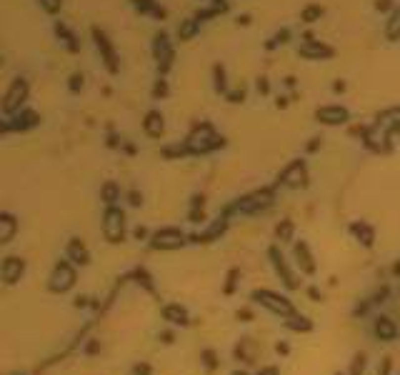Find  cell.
<instances>
[{
  "label": "cell",
  "instance_id": "1",
  "mask_svg": "<svg viewBox=\"0 0 400 375\" xmlns=\"http://www.w3.org/2000/svg\"><path fill=\"white\" fill-rule=\"evenodd\" d=\"M185 145L190 150V155H200V153H210V150H218L225 145L223 135L215 133V128L210 123H200L193 128V133L185 138Z\"/></svg>",
  "mask_w": 400,
  "mask_h": 375
},
{
  "label": "cell",
  "instance_id": "2",
  "mask_svg": "<svg viewBox=\"0 0 400 375\" xmlns=\"http://www.w3.org/2000/svg\"><path fill=\"white\" fill-rule=\"evenodd\" d=\"M103 233L110 243H123L125 240V213L115 208V205H108L105 215H103Z\"/></svg>",
  "mask_w": 400,
  "mask_h": 375
},
{
  "label": "cell",
  "instance_id": "3",
  "mask_svg": "<svg viewBox=\"0 0 400 375\" xmlns=\"http://www.w3.org/2000/svg\"><path fill=\"white\" fill-rule=\"evenodd\" d=\"M253 300H258V303L265 305L268 310L278 313L280 318H293L295 315V308H293L290 300L285 295L273 293V290H253Z\"/></svg>",
  "mask_w": 400,
  "mask_h": 375
},
{
  "label": "cell",
  "instance_id": "4",
  "mask_svg": "<svg viewBox=\"0 0 400 375\" xmlns=\"http://www.w3.org/2000/svg\"><path fill=\"white\" fill-rule=\"evenodd\" d=\"M273 205V188H263V190H255V193H250V195H245V198H240L238 203H233L228 210L233 213V210H240V213H248V215H253V213H260V210H265V208H270Z\"/></svg>",
  "mask_w": 400,
  "mask_h": 375
},
{
  "label": "cell",
  "instance_id": "5",
  "mask_svg": "<svg viewBox=\"0 0 400 375\" xmlns=\"http://www.w3.org/2000/svg\"><path fill=\"white\" fill-rule=\"evenodd\" d=\"M153 55H155V60H158V73L165 75V73L170 70V65H173V58H175L173 45H170V38H168L165 30H160V33L153 38Z\"/></svg>",
  "mask_w": 400,
  "mask_h": 375
},
{
  "label": "cell",
  "instance_id": "6",
  "mask_svg": "<svg viewBox=\"0 0 400 375\" xmlns=\"http://www.w3.org/2000/svg\"><path fill=\"white\" fill-rule=\"evenodd\" d=\"M25 100H28V80L18 78V80L10 83V88H8V93L3 98V112L5 115H13V112H18L23 108Z\"/></svg>",
  "mask_w": 400,
  "mask_h": 375
},
{
  "label": "cell",
  "instance_id": "7",
  "mask_svg": "<svg viewBox=\"0 0 400 375\" xmlns=\"http://www.w3.org/2000/svg\"><path fill=\"white\" fill-rule=\"evenodd\" d=\"M185 240H188V235L183 230H178V228H163V230L153 233L150 245L155 250H175V248L185 245Z\"/></svg>",
  "mask_w": 400,
  "mask_h": 375
},
{
  "label": "cell",
  "instance_id": "8",
  "mask_svg": "<svg viewBox=\"0 0 400 375\" xmlns=\"http://www.w3.org/2000/svg\"><path fill=\"white\" fill-rule=\"evenodd\" d=\"M278 185L285 188H305L308 185V165L305 160H293L278 178Z\"/></svg>",
  "mask_w": 400,
  "mask_h": 375
},
{
  "label": "cell",
  "instance_id": "9",
  "mask_svg": "<svg viewBox=\"0 0 400 375\" xmlns=\"http://www.w3.org/2000/svg\"><path fill=\"white\" fill-rule=\"evenodd\" d=\"M48 285H50L53 293H65V290H70L75 285V270H73V265H70L68 260H60L58 265H55Z\"/></svg>",
  "mask_w": 400,
  "mask_h": 375
},
{
  "label": "cell",
  "instance_id": "10",
  "mask_svg": "<svg viewBox=\"0 0 400 375\" xmlns=\"http://www.w3.org/2000/svg\"><path fill=\"white\" fill-rule=\"evenodd\" d=\"M93 38H95V45H98V53H100V58H103V63H105V68H108V73H118L120 70V65H118V58H115V48H113V43L108 40V35L100 30V28H93Z\"/></svg>",
  "mask_w": 400,
  "mask_h": 375
},
{
  "label": "cell",
  "instance_id": "11",
  "mask_svg": "<svg viewBox=\"0 0 400 375\" xmlns=\"http://www.w3.org/2000/svg\"><path fill=\"white\" fill-rule=\"evenodd\" d=\"M38 123H40L38 112H33V110H18V112H13V115H10L8 120H3L0 130H3V133H13V130H28V128H35Z\"/></svg>",
  "mask_w": 400,
  "mask_h": 375
},
{
  "label": "cell",
  "instance_id": "12",
  "mask_svg": "<svg viewBox=\"0 0 400 375\" xmlns=\"http://www.w3.org/2000/svg\"><path fill=\"white\" fill-rule=\"evenodd\" d=\"M298 55H300V58H308V60H325V58H333L335 50H333L330 45H323V43L313 40V35L308 33V35L303 38V45L298 48Z\"/></svg>",
  "mask_w": 400,
  "mask_h": 375
},
{
  "label": "cell",
  "instance_id": "13",
  "mask_svg": "<svg viewBox=\"0 0 400 375\" xmlns=\"http://www.w3.org/2000/svg\"><path fill=\"white\" fill-rule=\"evenodd\" d=\"M315 118L325 125H343V123L350 120V112L343 105H323V108L315 110Z\"/></svg>",
  "mask_w": 400,
  "mask_h": 375
},
{
  "label": "cell",
  "instance_id": "14",
  "mask_svg": "<svg viewBox=\"0 0 400 375\" xmlns=\"http://www.w3.org/2000/svg\"><path fill=\"white\" fill-rule=\"evenodd\" d=\"M268 255H270V260H273V268H275V273L280 275V280H283L290 290L293 288H298V280H295V275H293V270L288 268V262H285V258H283V253H280L275 245L268 250Z\"/></svg>",
  "mask_w": 400,
  "mask_h": 375
},
{
  "label": "cell",
  "instance_id": "15",
  "mask_svg": "<svg viewBox=\"0 0 400 375\" xmlns=\"http://www.w3.org/2000/svg\"><path fill=\"white\" fill-rule=\"evenodd\" d=\"M23 270H25V262H23L20 258L10 255V258H5V260H3V268H0V275H3V280H5L8 285H13V283H18V280H20Z\"/></svg>",
  "mask_w": 400,
  "mask_h": 375
},
{
  "label": "cell",
  "instance_id": "16",
  "mask_svg": "<svg viewBox=\"0 0 400 375\" xmlns=\"http://www.w3.org/2000/svg\"><path fill=\"white\" fill-rule=\"evenodd\" d=\"M143 130H145L150 138H160V135H163V130H165L163 112H160V110H150L148 115H145V120H143Z\"/></svg>",
  "mask_w": 400,
  "mask_h": 375
},
{
  "label": "cell",
  "instance_id": "17",
  "mask_svg": "<svg viewBox=\"0 0 400 375\" xmlns=\"http://www.w3.org/2000/svg\"><path fill=\"white\" fill-rule=\"evenodd\" d=\"M295 258H298V265H300V270L305 273V275H315V260H313V255H310V248H308V243H295Z\"/></svg>",
  "mask_w": 400,
  "mask_h": 375
},
{
  "label": "cell",
  "instance_id": "18",
  "mask_svg": "<svg viewBox=\"0 0 400 375\" xmlns=\"http://www.w3.org/2000/svg\"><path fill=\"white\" fill-rule=\"evenodd\" d=\"M133 8L140 15H153L155 20H165V15H168V10L163 5H158L155 0H133Z\"/></svg>",
  "mask_w": 400,
  "mask_h": 375
},
{
  "label": "cell",
  "instance_id": "19",
  "mask_svg": "<svg viewBox=\"0 0 400 375\" xmlns=\"http://www.w3.org/2000/svg\"><path fill=\"white\" fill-rule=\"evenodd\" d=\"M68 258L73 262H80V265H88V262H90V253H88L85 243L80 240V238H73L68 243Z\"/></svg>",
  "mask_w": 400,
  "mask_h": 375
},
{
  "label": "cell",
  "instance_id": "20",
  "mask_svg": "<svg viewBox=\"0 0 400 375\" xmlns=\"http://www.w3.org/2000/svg\"><path fill=\"white\" fill-rule=\"evenodd\" d=\"M375 335L380 338V340L390 343V340H395V335H398V325H395L390 318L380 315V318L375 320Z\"/></svg>",
  "mask_w": 400,
  "mask_h": 375
},
{
  "label": "cell",
  "instance_id": "21",
  "mask_svg": "<svg viewBox=\"0 0 400 375\" xmlns=\"http://www.w3.org/2000/svg\"><path fill=\"white\" fill-rule=\"evenodd\" d=\"M15 230H18V220L10 213L0 215V243H10L13 235H15Z\"/></svg>",
  "mask_w": 400,
  "mask_h": 375
},
{
  "label": "cell",
  "instance_id": "22",
  "mask_svg": "<svg viewBox=\"0 0 400 375\" xmlns=\"http://www.w3.org/2000/svg\"><path fill=\"white\" fill-rule=\"evenodd\" d=\"M350 230H353V235H355L360 243H363L365 248H370V245L375 243V230L370 228L368 223H353V225H350Z\"/></svg>",
  "mask_w": 400,
  "mask_h": 375
},
{
  "label": "cell",
  "instance_id": "23",
  "mask_svg": "<svg viewBox=\"0 0 400 375\" xmlns=\"http://www.w3.org/2000/svg\"><path fill=\"white\" fill-rule=\"evenodd\" d=\"M163 318H165L168 323H175V325H188V323H190V320H188V310L180 308V305H165V308H163Z\"/></svg>",
  "mask_w": 400,
  "mask_h": 375
},
{
  "label": "cell",
  "instance_id": "24",
  "mask_svg": "<svg viewBox=\"0 0 400 375\" xmlns=\"http://www.w3.org/2000/svg\"><path fill=\"white\" fill-rule=\"evenodd\" d=\"M55 33H58V38L63 40V45L70 50V53H78L80 50V43H78V38L63 25V23H55Z\"/></svg>",
  "mask_w": 400,
  "mask_h": 375
},
{
  "label": "cell",
  "instance_id": "25",
  "mask_svg": "<svg viewBox=\"0 0 400 375\" xmlns=\"http://www.w3.org/2000/svg\"><path fill=\"white\" fill-rule=\"evenodd\" d=\"M378 123L385 125L390 133H400V108H393V110L383 112V115H378Z\"/></svg>",
  "mask_w": 400,
  "mask_h": 375
},
{
  "label": "cell",
  "instance_id": "26",
  "mask_svg": "<svg viewBox=\"0 0 400 375\" xmlns=\"http://www.w3.org/2000/svg\"><path fill=\"white\" fill-rule=\"evenodd\" d=\"M198 30H200V20L193 15V18H188V20L180 23V28H178V38H180V40H193V38L198 35Z\"/></svg>",
  "mask_w": 400,
  "mask_h": 375
},
{
  "label": "cell",
  "instance_id": "27",
  "mask_svg": "<svg viewBox=\"0 0 400 375\" xmlns=\"http://www.w3.org/2000/svg\"><path fill=\"white\" fill-rule=\"evenodd\" d=\"M100 198L105 200V205H115V203L120 200V188H118V183L108 180V183L100 188Z\"/></svg>",
  "mask_w": 400,
  "mask_h": 375
},
{
  "label": "cell",
  "instance_id": "28",
  "mask_svg": "<svg viewBox=\"0 0 400 375\" xmlns=\"http://www.w3.org/2000/svg\"><path fill=\"white\" fill-rule=\"evenodd\" d=\"M293 233H295V225H293V220H280V223H278V228H275L278 240L290 243V240H293Z\"/></svg>",
  "mask_w": 400,
  "mask_h": 375
},
{
  "label": "cell",
  "instance_id": "29",
  "mask_svg": "<svg viewBox=\"0 0 400 375\" xmlns=\"http://www.w3.org/2000/svg\"><path fill=\"white\" fill-rule=\"evenodd\" d=\"M385 35L390 38V40H398V38H400V8H395V13L390 15L388 28H385Z\"/></svg>",
  "mask_w": 400,
  "mask_h": 375
},
{
  "label": "cell",
  "instance_id": "30",
  "mask_svg": "<svg viewBox=\"0 0 400 375\" xmlns=\"http://www.w3.org/2000/svg\"><path fill=\"white\" fill-rule=\"evenodd\" d=\"M213 78H215V90L218 93H223V95H228V80H225V68L218 63L215 68H213Z\"/></svg>",
  "mask_w": 400,
  "mask_h": 375
},
{
  "label": "cell",
  "instance_id": "31",
  "mask_svg": "<svg viewBox=\"0 0 400 375\" xmlns=\"http://www.w3.org/2000/svg\"><path fill=\"white\" fill-rule=\"evenodd\" d=\"M285 325L290 328V330H303V333H308V330H313V323L308 320V318H303V315H293V318H288L285 320Z\"/></svg>",
  "mask_w": 400,
  "mask_h": 375
},
{
  "label": "cell",
  "instance_id": "32",
  "mask_svg": "<svg viewBox=\"0 0 400 375\" xmlns=\"http://www.w3.org/2000/svg\"><path fill=\"white\" fill-rule=\"evenodd\" d=\"M288 38H290V30H288V28L278 30V33L270 38V40L265 43V48H268V50H273V48H278V45H285V43H288Z\"/></svg>",
  "mask_w": 400,
  "mask_h": 375
},
{
  "label": "cell",
  "instance_id": "33",
  "mask_svg": "<svg viewBox=\"0 0 400 375\" xmlns=\"http://www.w3.org/2000/svg\"><path fill=\"white\" fill-rule=\"evenodd\" d=\"M320 15H323V8H320V5H308V8H303L300 20H305V23H315V20H320Z\"/></svg>",
  "mask_w": 400,
  "mask_h": 375
},
{
  "label": "cell",
  "instance_id": "34",
  "mask_svg": "<svg viewBox=\"0 0 400 375\" xmlns=\"http://www.w3.org/2000/svg\"><path fill=\"white\" fill-rule=\"evenodd\" d=\"M365 370V353H358L353 358V365H350V375H363Z\"/></svg>",
  "mask_w": 400,
  "mask_h": 375
},
{
  "label": "cell",
  "instance_id": "35",
  "mask_svg": "<svg viewBox=\"0 0 400 375\" xmlns=\"http://www.w3.org/2000/svg\"><path fill=\"white\" fill-rule=\"evenodd\" d=\"M238 275H240V270H238V268H233V270L228 273V280H225V288H223V293H225V295H233L235 283H238Z\"/></svg>",
  "mask_w": 400,
  "mask_h": 375
},
{
  "label": "cell",
  "instance_id": "36",
  "mask_svg": "<svg viewBox=\"0 0 400 375\" xmlns=\"http://www.w3.org/2000/svg\"><path fill=\"white\" fill-rule=\"evenodd\" d=\"M133 278H135V280H138V283H140V285H143L145 290H150V293H153V283H150V275H148V273H145L143 268H138V270L133 273Z\"/></svg>",
  "mask_w": 400,
  "mask_h": 375
},
{
  "label": "cell",
  "instance_id": "37",
  "mask_svg": "<svg viewBox=\"0 0 400 375\" xmlns=\"http://www.w3.org/2000/svg\"><path fill=\"white\" fill-rule=\"evenodd\" d=\"M165 95H168V80L160 78L155 83V88H153V98H165Z\"/></svg>",
  "mask_w": 400,
  "mask_h": 375
},
{
  "label": "cell",
  "instance_id": "38",
  "mask_svg": "<svg viewBox=\"0 0 400 375\" xmlns=\"http://www.w3.org/2000/svg\"><path fill=\"white\" fill-rule=\"evenodd\" d=\"M68 88H70V93H78V90H83V75H80V73L70 75V83H68Z\"/></svg>",
  "mask_w": 400,
  "mask_h": 375
},
{
  "label": "cell",
  "instance_id": "39",
  "mask_svg": "<svg viewBox=\"0 0 400 375\" xmlns=\"http://www.w3.org/2000/svg\"><path fill=\"white\" fill-rule=\"evenodd\" d=\"M40 5H43L45 13H58L60 5H63V0H40Z\"/></svg>",
  "mask_w": 400,
  "mask_h": 375
},
{
  "label": "cell",
  "instance_id": "40",
  "mask_svg": "<svg viewBox=\"0 0 400 375\" xmlns=\"http://www.w3.org/2000/svg\"><path fill=\"white\" fill-rule=\"evenodd\" d=\"M230 103H243L245 100V90L243 88H235V90H228V95H225Z\"/></svg>",
  "mask_w": 400,
  "mask_h": 375
},
{
  "label": "cell",
  "instance_id": "41",
  "mask_svg": "<svg viewBox=\"0 0 400 375\" xmlns=\"http://www.w3.org/2000/svg\"><path fill=\"white\" fill-rule=\"evenodd\" d=\"M203 360H205V365L213 370V368H218V360H215V353L213 350H203Z\"/></svg>",
  "mask_w": 400,
  "mask_h": 375
},
{
  "label": "cell",
  "instance_id": "42",
  "mask_svg": "<svg viewBox=\"0 0 400 375\" xmlns=\"http://www.w3.org/2000/svg\"><path fill=\"white\" fill-rule=\"evenodd\" d=\"M200 220H205L203 208H193V210H190V223H200Z\"/></svg>",
  "mask_w": 400,
  "mask_h": 375
},
{
  "label": "cell",
  "instance_id": "43",
  "mask_svg": "<svg viewBox=\"0 0 400 375\" xmlns=\"http://www.w3.org/2000/svg\"><path fill=\"white\" fill-rule=\"evenodd\" d=\"M128 200H130V205H140V203H143V195H140L138 190H130V193H128Z\"/></svg>",
  "mask_w": 400,
  "mask_h": 375
},
{
  "label": "cell",
  "instance_id": "44",
  "mask_svg": "<svg viewBox=\"0 0 400 375\" xmlns=\"http://www.w3.org/2000/svg\"><path fill=\"white\" fill-rule=\"evenodd\" d=\"M238 320H243V323H248V320H253V313H250L248 308H243V310H238Z\"/></svg>",
  "mask_w": 400,
  "mask_h": 375
},
{
  "label": "cell",
  "instance_id": "45",
  "mask_svg": "<svg viewBox=\"0 0 400 375\" xmlns=\"http://www.w3.org/2000/svg\"><path fill=\"white\" fill-rule=\"evenodd\" d=\"M375 8L385 13V10H390V8H393V0H378V3H375Z\"/></svg>",
  "mask_w": 400,
  "mask_h": 375
},
{
  "label": "cell",
  "instance_id": "46",
  "mask_svg": "<svg viewBox=\"0 0 400 375\" xmlns=\"http://www.w3.org/2000/svg\"><path fill=\"white\" fill-rule=\"evenodd\" d=\"M258 93H263V95H268V93H270V85H268V80H265V78H260V80H258Z\"/></svg>",
  "mask_w": 400,
  "mask_h": 375
},
{
  "label": "cell",
  "instance_id": "47",
  "mask_svg": "<svg viewBox=\"0 0 400 375\" xmlns=\"http://www.w3.org/2000/svg\"><path fill=\"white\" fill-rule=\"evenodd\" d=\"M135 375H150V365H148V363L135 365Z\"/></svg>",
  "mask_w": 400,
  "mask_h": 375
},
{
  "label": "cell",
  "instance_id": "48",
  "mask_svg": "<svg viewBox=\"0 0 400 375\" xmlns=\"http://www.w3.org/2000/svg\"><path fill=\"white\" fill-rule=\"evenodd\" d=\"M133 235H135V238H138V240H145V238H148V230H145V228H143V225H138V228H135V230H133Z\"/></svg>",
  "mask_w": 400,
  "mask_h": 375
},
{
  "label": "cell",
  "instance_id": "49",
  "mask_svg": "<svg viewBox=\"0 0 400 375\" xmlns=\"http://www.w3.org/2000/svg\"><path fill=\"white\" fill-rule=\"evenodd\" d=\"M388 373H390V358H385V360H383V365H380L378 375H388Z\"/></svg>",
  "mask_w": 400,
  "mask_h": 375
},
{
  "label": "cell",
  "instance_id": "50",
  "mask_svg": "<svg viewBox=\"0 0 400 375\" xmlns=\"http://www.w3.org/2000/svg\"><path fill=\"white\" fill-rule=\"evenodd\" d=\"M320 148V138H313V143H308V153H315Z\"/></svg>",
  "mask_w": 400,
  "mask_h": 375
},
{
  "label": "cell",
  "instance_id": "51",
  "mask_svg": "<svg viewBox=\"0 0 400 375\" xmlns=\"http://www.w3.org/2000/svg\"><path fill=\"white\" fill-rule=\"evenodd\" d=\"M193 208H203V195H193Z\"/></svg>",
  "mask_w": 400,
  "mask_h": 375
},
{
  "label": "cell",
  "instance_id": "52",
  "mask_svg": "<svg viewBox=\"0 0 400 375\" xmlns=\"http://www.w3.org/2000/svg\"><path fill=\"white\" fill-rule=\"evenodd\" d=\"M333 90H335V93H343V90H345V83H343V80H335V83H333Z\"/></svg>",
  "mask_w": 400,
  "mask_h": 375
},
{
  "label": "cell",
  "instance_id": "53",
  "mask_svg": "<svg viewBox=\"0 0 400 375\" xmlns=\"http://www.w3.org/2000/svg\"><path fill=\"white\" fill-rule=\"evenodd\" d=\"M258 375H278V368H263Z\"/></svg>",
  "mask_w": 400,
  "mask_h": 375
},
{
  "label": "cell",
  "instance_id": "54",
  "mask_svg": "<svg viewBox=\"0 0 400 375\" xmlns=\"http://www.w3.org/2000/svg\"><path fill=\"white\" fill-rule=\"evenodd\" d=\"M75 305L78 308H85L88 305V298H75Z\"/></svg>",
  "mask_w": 400,
  "mask_h": 375
},
{
  "label": "cell",
  "instance_id": "55",
  "mask_svg": "<svg viewBox=\"0 0 400 375\" xmlns=\"http://www.w3.org/2000/svg\"><path fill=\"white\" fill-rule=\"evenodd\" d=\"M308 293H310V298H313V300H320V290H318V288H310Z\"/></svg>",
  "mask_w": 400,
  "mask_h": 375
},
{
  "label": "cell",
  "instance_id": "56",
  "mask_svg": "<svg viewBox=\"0 0 400 375\" xmlns=\"http://www.w3.org/2000/svg\"><path fill=\"white\" fill-rule=\"evenodd\" d=\"M275 350L285 355V353H288V345H285V343H278V345H275Z\"/></svg>",
  "mask_w": 400,
  "mask_h": 375
},
{
  "label": "cell",
  "instance_id": "57",
  "mask_svg": "<svg viewBox=\"0 0 400 375\" xmlns=\"http://www.w3.org/2000/svg\"><path fill=\"white\" fill-rule=\"evenodd\" d=\"M160 338H163V343H173V333H163Z\"/></svg>",
  "mask_w": 400,
  "mask_h": 375
},
{
  "label": "cell",
  "instance_id": "58",
  "mask_svg": "<svg viewBox=\"0 0 400 375\" xmlns=\"http://www.w3.org/2000/svg\"><path fill=\"white\" fill-rule=\"evenodd\" d=\"M98 348H100V343H95V340H93V343L88 345V353H98Z\"/></svg>",
  "mask_w": 400,
  "mask_h": 375
},
{
  "label": "cell",
  "instance_id": "59",
  "mask_svg": "<svg viewBox=\"0 0 400 375\" xmlns=\"http://www.w3.org/2000/svg\"><path fill=\"white\" fill-rule=\"evenodd\" d=\"M238 23H240V25H248V23H250V15H240Z\"/></svg>",
  "mask_w": 400,
  "mask_h": 375
},
{
  "label": "cell",
  "instance_id": "60",
  "mask_svg": "<svg viewBox=\"0 0 400 375\" xmlns=\"http://www.w3.org/2000/svg\"><path fill=\"white\" fill-rule=\"evenodd\" d=\"M288 105V98H278V108H285Z\"/></svg>",
  "mask_w": 400,
  "mask_h": 375
},
{
  "label": "cell",
  "instance_id": "61",
  "mask_svg": "<svg viewBox=\"0 0 400 375\" xmlns=\"http://www.w3.org/2000/svg\"><path fill=\"white\" fill-rule=\"evenodd\" d=\"M393 273H395V278H400V260L395 262V268H393Z\"/></svg>",
  "mask_w": 400,
  "mask_h": 375
},
{
  "label": "cell",
  "instance_id": "62",
  "mask_svg": "<svg viewBox=\"0 0 400 375\" xmlns=\"http://www.w3.org/2000/svg\"><path fill=\"white\" fill-rule=\"evenodd\" d=\"M233 375H248V373H240V370H235V373H233Z\"/></svg>",
  "mask_w": 400,
  "mask_h": 375
}]
</instances>
